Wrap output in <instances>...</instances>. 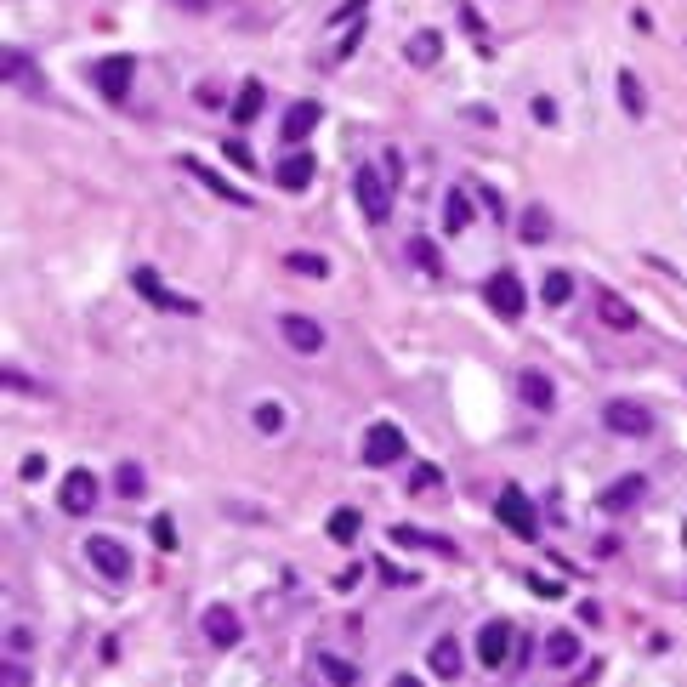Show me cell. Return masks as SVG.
I'll use <instances>...</instances> for the list:
<instances>
[{
    "instance_id": "obj_1",
    "label": "cell",
    "mask_w": 687,
    "mask_h": 687,
    "mask_svg": "<svg viewBox=\"0 0 687 687\" xmlns=\"http://www.w3.org/2000/svg\"><path fill=\"white\" fill-rule=\"evenodd\" d=\"M602 426H608L614 438H648L653 432V409L631 404V398H608V404H602Z\"/></svg>"
},
{
    "instance_id": "obj_2",
    "label": "cell",
    "mask_w": 687,
    "mask_h": 687,
    "mask_svg": "<svg viewBox=\"0 0 687 687\" xmlns=\"http://www.w3.org/2000/svg\"><path fill=\"white\" fill-rule=\"evenodd\" d=\"M353 188H358V205H364V216H370V222H387V216H392V177H387V171L358 165Z\"/></svg>"
},
{
    "instance_id": "obj_3",
    "label": "cell",
    "mask_w": 687,
    "mask_h": 687,
    "mask_svg": "<svg viewBox=\"0 0 687 687\" xmlns=\"http://www.w3.org/2000/svg\"><path fill=\"white\" fill-rule=\"evenodd\" d=\"M494 511H500V523H506V529L517 534V540H534V534H540V523H534V500H529L523 489H517V483H511V489H500Z\"/></svg>"
},
{
    "instance_id": "obj_4",
    "label": "cell",
    "mask_w": 687,
    "mask_h": 687,
    "mask_svg": "<svg viewBox=\"0 0 687 687\" xmlns=\"http://www.w3.org/2000/svg\"><path fill=\"white\" fill-rule=\"evenodd\" d=\"M131 74H137V63L131 57H103V63H91V86L103 91L108 103H125L131 97Z\"/></svg>"
},
{
    "instance_id": "obj_5",
    "label": "cell",
    "mask_w": 687,
    "mask_h": 687,
    "mask_svg": "<svg viewBox=\"0 0 687 687\" xmlns=\"http://www.w3.org/2000/svg\"><path fill=\"white\" fill-rule=\"evenodd\" d=\"M86 557H91V568H97L103 580H131V551H125L114 534H91Z\"/></svg>"
},
{
    "instance_id": "obj_6",
    "label": "cell",
    "mask_w": 687,
    "mask_h": 687,
    "mask_svg": "<svg viewBox=\"0 0 687 687\" xmlns=\"http://www.w3.org/2000/svg\"><path fill=\"white\" fill-rule=\"evenodd\" d=\"M97 494H103V483H97L86 466H74V472L57 483V506L69 511V517H86V511L97 506Z\"/></svg>"
},
{
    "instance_id": "obj_7",
    "label": "cell",
    "mask_w": 687,
    "mask_h": 687,
    "mask_svg": "<svg viewBox=\"0 0 687 687\" xmlns=\"http://www.w3.org/2000/svg\"><path fill=\"white\" fill-rule=\"evenodd\" d=\"M483 301H489L500 318H523V307H529V301H523V279H517L511 267L489 273V284H483Z\"/></svg>"
},
{
    "instance_id": "obj_8",
    "label": "cell",
    "mask_w": 687,
    "mask_h": 687,
    "mask_svg": "<svg viewBox=\"0 0 687 687\" xmlns=\"http://www.w3.org/2000/svg\"><path fill=\"white\" fill-rule=\"evenodd\" d=\"M279 335H284V347H290V353H301V358L324 353V324H318V318H307V313H284V318H279Z\"/></svg>"
},
{
    "instance_id": "obj_9",
    "label": "cell",
    "mask_w": 687,
    "mask_h": 687,
    "mask_svg": "<svg viewBox=\"0 0 687 687\" xmlns=\"http://www.w3.org/2000/svg\"><path fill=\"white\" fill-rule=\"evenodd\" d=\"M642 500H648V477L642 472H625L619 483H608V489L597 494V506L608 511V517H625V511H636Z\"/></svg>"
},
{
    "instance_id": "obj_10",
    "label": "cell",
    "mask_w": 687,
    "mask_h": 687,
    "mask_svg": "<svg viewBox=\"0 0 687 687\" xmlns=\"http://www.w3.org/2000/svg\"><path fill=\"white\" fill-rule=\"evenodd\" d=\"M404 432L392 421H381V426H370V438H364V466H398L404 460Z\"/></svg>"
},
{
    "instance_id": "obj_11",
    "label": "cell",
    "mask_w": 687,
    "mask_h": 687,
    "mask_svg": "<svg viewBox=\"0 0 687 687\" xmlns=\"http://www.w3.org/2000/svg\"><path fill=\"white\" fill-rule=\"evenodd\" d=\"M506 653H511V619H489V625L477 631V659H483L489 670H500Z\"/></svg>"
},
{
    "instance_id": "obj_12",
    "label": "cell",
    "mask_w": 687,
    "mask_h": 687,
    "mask_svg": "<svg viewBox=\"0 0 687 687\" xmlns=\"http://www.w3.org/2000/svg\"><path fill=\"white\" fill-rule=\"evenodd\" d=\"M205 636H211L216 648H239L245 625H239V614H233L228 602H211V608H205Z\"/></svg>"
},
{
    "instance_id": "obj_13",
    "label": "cell",
    "mask_w": 687,
    "mask_h": 687,
    "mask_svg": "<svg viewBox=\"0 0 687 687\" xmlns=\"http://www.w3.org/2000/svg\"><path fill=\"white\" fill-rule=\"evenodd\" d=\"M313 171H318V159H313V154H301V148H290V154L279 159V171H273V182H279L284 194H301V188L313 182Z\"/></svg>"
},
{
    "instance_id": "obj_14",
    "label": "cell",
    "mask_w": 687,
    "mask_h": 687,
    "mask_svg": "<svg viewBox=\"0 0 687 687\" xmlns=\"http://www.w3.org/2000/svg\"><path fill=\"white\" fill-rule=\"evenodd\" d=\"M517 398H523L529 409H540V415H546V409H557V387H551V375H540V370H523V375H517Z\"/></svg>"
},
{
    "instance_id": "obj_15",
    "label": "cell",
    "mask_w": 687,
    "mask_h": 687,
    "mask_svg": "<svg viewBox=\"0 0 687 687\" xmlns=\"http://www.w3.org/2000/svg\"><path fill=\"white\" fill-rule=\"evenodd\" d=\"M597 318L608 324V330H636V324H642V313H636L625 296H614V290H602L597 296Z\"/></svg>"
},
{
    "instance_id": "obj_16",
    "label": "cell",
    "mask_w": 687,
    "mask_h": 687,
    "mask_svg": "<svg viewBox=\"0 0 687 687\" xmlns=\"http://www.w3.org/2000/svg\"><path fill=\"white\" fill-rule=\"evenodd\" d=\"M324 120V108L307 97V103H290L284 108V142H301V137H313V125Z\"/></svg>"
},
{
    "instance_id": "obj_17",
    "label": "cell",
    "mask_w": 687,
    "mask_h": 687,
    "mask_svg": "<svg viewBox=\"0 0 687 687\" xmlns=\"http://www.w3.org/2000/svg\"><path fill=\"white\" fill-rule=\"evenodd\" d=\"M137 290H142L148 301H159V307H171V313H199V301H194V296H171V290H165L154 273H148V267L137 273Z\"/></svg>"
},
{
    "instance_id": "obj_18",
    "label": "cell",
    "mask_w": 687,
    "mask_h": 687,
    "mask_svg": "<svg viewBox=\"0 0 687 687\" xmlns=\"http://www.w3.org/2000/svg\"><path fill=\"white\" fill-rule=\"evenodd\" d=\"M546 665H557V670L580 665V636L574 631H551L546 636Z\"/></svg>"
},
{
    "instance_id": "obj_19",
    "label": "cell",
    "mask_w": 687,
    "mask_h": 687,
    "mask_svg": "<svg viewBox=\"0 0 687 687\" xmlns=\"http://www.w3.org/2000/svg\"><path fill=\"white\" fill-rule=\"evenodd\" d=\"M472 222V194L466 188H449V199H443V233H460Z\"/></svg>"
},
{
    "instance_id": "obj_20",
    "label": "cell",
    "mask_w": 687,
    "mask_h": 687,
    "mask_svg": "<svg viewBox=\"0 0 687 687\" xmlns=\"http://www.w3.org/2000/svg\"><path fill=\"white\" fill-rule=\"evenodd\" d=\"M262 103H267L262 80H245V86H239V97H233V120H239V125H250L256 114H262Z\"/></svg>"
},
{
    "instance_id": "obj_21",
    "label": "cell",
    "mask_w": 687,
    "mask_h": 687,
    "mask_svg": "<svg viewBox=\"0 0 687 687\" xmlns=\"http://www.w3.org/2000/svg\"><path fill=\"white\" fill-rule=\"evenodd\" d=\"M432 670H438L443 682H455L460 676V642L455 636H438V642H432Z\"/></svg>"
},
{
    "instance_id": "obj_22",
    "label": "cell",
    "mask_w": 687,
    "mask_h": 687,
    "mask_svg": "<svg viewBox=\"0 0 687 687\" xmlns=\"http://www.w3.org/2000/svg\"><path fill=\"white\" fill-rule=\"evenodd\" d=\"M188 177H199V182H205V188H211V194H222V199H233L239 211H250V199L239 194V188H228V182H222V177H216V171H211V165H199V159H188Z\"/></svg>"
},
{
    "instance_id": "obj_23",
    "label": "cell",
    "mask_w": 687,
    "mask_h": 687,
    "mask_svg": "<svg viewBox=\"0 0 687 687\" xmlns=\"http://www.w3.org/2000/svg\"><path fill=\"white\" fill-rule=\"evenodd\" d=\"M404 57H409V63H421V69H432V63L443 57V40L432 35V29H421V35H415V40L404 46Z\"/></svg>"
},
{
    "instance_id": "obj_24",
    "label": "cell",
    "mask_w": 687,
    "mask_h": 687,
    "mask_svg": "<svg viewBox=\"0 0 687 687\" xmlns=\"http://www.w3.org/2000/svg\"><path fill=\"white\" fill-rule=\"evenodd\" d=\"M284 267H290V273H301V279H330V262H324L318 250H290V256H284Z\"/></svg>"
},
{
    "instance_id": "obj_25",
    "label": "cell",
    "mask_w": 687,
    "mask_h": 687,
    "mask_svg": "<svg viewBox=\"0 0 687 687\" xmlns=\"http://www.w3.org/2000/svg\"><path fill=\"white\" fill-rule=\"evenodd\" d=\"M358 529H364V517H358L353 506L330 511V540H335V546H353V540H358Z\"/></svg>"
},
{
    "instance_id": "obj_26",
    "label": "cell",
    "mask_w": 687,
    "mask_h": 687,
    "mask_svg": "<svg viewBox=\"0 0 687 687\" xmlns=\"http://www.w3.org/2000/svg\"><path fill=\"white\" fill-rule=\"evenodd\" d=\"M517 233H523L529 245H546V239H551V211H540V205L523 211V216H517Z\"/></svg>"
},
{
    "instance_id": "obj_27",
    "label": "cell",
    "mask_w": 687,
    "mask_h": 687,
    "mask_svg": "<svg viewBox=\"0 0 687 687\" xmlns=\"http://www.w3.org/2000/svg\"><path fill=\"white\" fill-rule=\"evenodd\" d=\"M114 489H120L125 500H142V489H148V477H142V466H137V460H125L120 472H114Z\"/></svg>"
},
{
    "instance_id": "obj_28",
    "label": "cell",
    "mask_w": 687,
    "mask_h": 687,
    "mask_svg": "<svg viewBox=\"0 0 687 687\" xmlns=\"http://www.w3.org/2000/svg\"><path fill=\"white\" fill-rule=\"evenodd\" d=\"M619 103H625V114H631V120H642V114H648V97H642V86H636V74H619Z\"/></svg>"
},
{
    "instance_id": "obj_29",
    "label": "cell",
    "mask_w": 687,
    "mask_h": 687,
    "mask_svg": "<svg viewBox=\"0 0 687 687\" xmlns=\"http://www.w3.org/2000/svg\"><path fill=\"white\" fill-rule=\"evenodd\" d=\"M318 670H324V682H330V687H353V682H358V670L347 665V659H335V653H324V659H318Z\"/></svg>"
},
{
    "instance_id": "obj_30",
    "label": "cell",
    "mask_w": 687,
    "mask_h": 687,
    "mask_svg": "<svg viewBox=\"0 0 687 687\" xmlns=\"http://www.w3.org/2000/svg\"><path fill=\"white\" fill-rule=\"evenodd\" d=\"M540 296H546L551 307H563V301L574 296V273H546V284H540Z\"/></svg>"
},
{
    "instance_id": "obj_31",
    "label": "cell",
    "mask_w": 687,
    "mask_h": 687,
    "mask_svg": "<svg viewBox=\"0 0 687 687\" xmlns=\"http://www.w3.org/2000/svg\"><path fill=\"white\" fill-rule=\"evenodd\" d=\"M0 74H6V86H12V80H29V74H35V63H29V52H12V46H6V57H0Z\"/></svg>"
},
{
    "instance_id": "obj_32",
    "label": "cell",
    "mask_w": 687,
    "mask_h": 687,
    "mask_svg": "<svg viewBox=\"0 0 687 687\" xmlns=\"http://www.w3.org/2000/svg\"><path fill=\"white\" fill-rule=\"evenodd\" d=\"M392 540H398V546H432V551H443V557H455V546H449V540H426L421 529H392Z\"/></svg>"
},
{
    "instance_id": "obj_33",
    "label": "cell",
    "mask_w": 687,
    "mask_h": 687,
    "mask_svg": "<svg viewBox=\"0 0 687 687\" xmlns=\"http://www.w3.org/2000/svg\"><path fill=\"white\" fill-rule=\"evenodd\" d=\"M256 426H262V432H284V409L279 404H256Z\"/></svg>"
},
{
    "instance_id": "obj_34",
    "label": "cell",
    "mask_w": 687,
    "mask_h": 687,
    "mask_svg": "<svg viewBox=\"0 0 687 687\" xmlns=\"http://www.w3.org/2000/svg\"><path fill=\"white\" fill-rule=\"evenodd\" d=\"M409 256H415V267H426V273H438V250L426 245V239H409Z\"/></svg>"
},
{
    "instance_id": "obj_35",
    "label": "cell",
    "mask_w": 687,
    "mask_h": 687,
    "mask_svg": "<svg viewBox=\"0 0 687 687\" xmlns=\"http://www.w3.org/2000/svg\"><path fill=\"white\" fill-rule=\"evenodd\" d=\"M222 154H228L233 165H239V171H250V148H245L239 137H228V142H222Z\"/></svg>"
},
{
    "instance_id": "obj_36",
    "label": "cell",
    "mask_w": 687,
    "mask_h": 687,
    "mask_svg": "<svg viewBox=\"0 0 687 687\" xmlns=\"http://www.w3.org/2000/svg\"><path fill=\"white\" fill-rule=\"evenodd\" d=\"M154 540L171 551V546H177V523H171V517H154Z\"/></svg>"
},
{
    "instance_id": "obj_37",
    "label": "cell",
    "mask_w": 687,
    "mask_h": 687,
    "mask_svg": "<svg viewBox=\"0 0 687 687\" xmlns=\"http://www.w3.org/2000/svg\"><path fill=\"white\" fill-rule=\"evenodd\" d=\"M438 466H432V460H426V466H415V477H409V489H432V483H438Z\"/></svg>"
},
{
    "instance_id": "obj_38",
    "label": "cell",
    "mask_w": 687,
    "mask_h": 687,
    "mask_svg": "<svg viewBox=\"0 0 687 687\" xmlns=\"http://www.w3.org/2000/svg\"><path fill=\"white\" fill-rule=\"evenodd\" d=\"M0 381H6V392H35V381H29V375H18L12 364H6V375H0Z\"/></svg>"
},
{
    "instance_id": "obj_39",
    "label": "cell",
    "mask_w": 687,
    "mask_h": 687,
    "mask_svg": "<svg viewBox=\"0 0 687 687\" xmlns=\"http://www.w3.org/2000/svg\"><path fill=\"white\" fill-rule=\"evenodd\" d=\"M534 120H540V125H557V108H551V97H534Z\"/></svg>"
},
{
    "instance_id": "obj_40",
    "label": "cell",
    "mask_w": 687,
    "mask_h": 687,
    "mask_svg": "<svg viewBox=\"0 0 687 687\" xmlns=\"http://www.w3.org/2000/svg\"><path fill=\"white\" fill-rule=\"evenodd\" d=\"M364 6H370V0H347V6H341V12H335L330 23H347V18H358V12H364Z\"/></svg>"
},
{
    "instance_id": "obj_41",
    "label": "cell",
    "mask_w": 687,
    "mask_h": 687,
    "mask_svg": "<svg viewBox=\"0 0 687 687\" xmlns=\"http://www.w3.org/2000/svg\"><path fill=\"white\" fill-rule=\"evenodd\" d=\"M392 687H426L421 676H392Z\"/></svg>"
}]
</instances>
